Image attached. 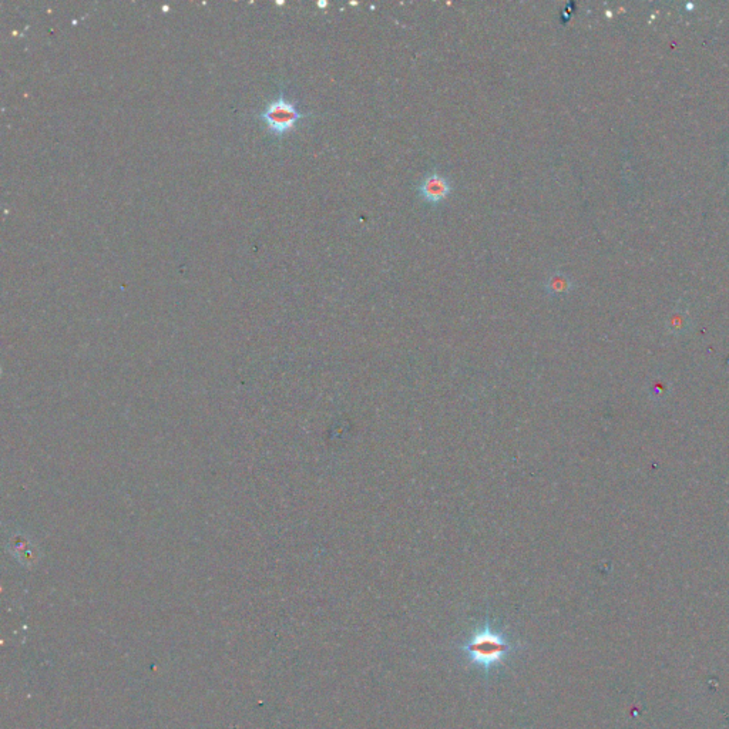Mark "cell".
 <instances>
[{
	"mask_svg": "<svg viewBox=\"0 0 729 729\" xmlns=\"http://www.w3.org/2000/svg\"><path fill=\"white\" fill-rule=\"evenodd\" d=\"M459 648L469 666L487 678L507 663L520 648V644L510 639L504 630L496 628L493 623L486 618Z\"/></svg>",
	"mask_w": 729,
	"mask_h": 729,
	"instance_id": "cell-1",
	"label": "cell"
},
{
	"mask_svg": "<svg viewBox=\"0 0 729 729\" xmlns=\"http://www.w3.org/2000/svg\"><path fill=\"white\" fill-rule=\"evenodd\" d=\"M259 117L267 124V128L272 135L282 137L293 130L295 124L305 117V114L301 113L295 103L288 100L281 92L275 100L265 106Z\"/></svg>",
	"mask_w": 729,
	"mask_h": 729,
	"instance_id": "cell-2",
	"label": "cell"
},
{
	"mask_svg": "<svg viewBox=\"0 0 729 729\" xmlns=\"http://www.w3.org/2000/svg\"><path fill=\"white\" fill-rule=\"evenodd\" d=\"M452 191L451 183L448 177H445L441 173H429L424 176V178L420 181L417 187V192L420 198L431 205H437L443 202Z\"/></svg>",
	"mask_w": 729,
	"mask_h": 729,
	"instance_id": "cell-3",
	"label": "cell"
},
{
	"mask_svg": "<svg viewBox=\"0 0 729 729\" xmlns=\"http://www.w3.org/2000/svg\"><path fill=\"white\" fill-rule=\"evenodd\" d=\"M647 392L652 402H655V403L664 402L670 396L671 384L667 379H664L663 376H655L648 382Z\"/></svg>",
	"mask_w": 729,
	"mask_h": 729,
	"instance_id": "cell-4",
	"label": "cell"
},
{
	"mask_svg": "<svg viewBox=\"0 0 729 729\" xmlns=\"http://www.w3.org/2000/svg\"><path fill=\"white\" fill-rule=\"evenodd\" d=\"M571 288H572V283H571L570 278L561 272H556V274L550 275L549 279L546 281V289H547V293L551 295L567 294Z\"/></svg>",
	"mask_w": 729,
	"mask_h": 729,
	"instance_id": "cell-5",
	"label": "cell"
},
{
	"mask_svg": "<svg viewBox=\"0 0 729 729\" xmlns=\"http://www.w3.org/2000/svg\"><path fill=\"white\" fill-rule=\"evenodd\" d=\"M667 328H668V332L673 333V335H684L690 331L691 328V321L688 318L687 314L684 312H675L671 315V318L668 319L667 322Z\"/></svg>",
	"mask_w": 729,
	"mask_h": 729,
	"instance_id": "cell-6",
	"label": "cell"
},
{
	"mask_svg": "<svg viewBox=\"0 0 729 729\" xmlns=\"http://www.w3.org/2000/svg\"><path fill=\"white\" fill-rule=\"evenodd\" d=\"M326 5H328L326 2H318V6H319V8H326Z\"/></svg>",
	"mask_w": 729,
	"mask_h": 729,
	"instance_id": "cell-7",
	"label": "cell"
}]
</instances>
